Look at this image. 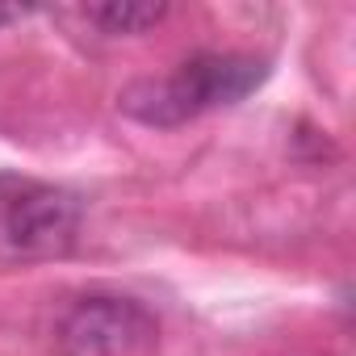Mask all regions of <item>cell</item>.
I'll use <instances>...</instances> for the list:
<instances>
[{"label":"cell","instance_id":"obj_1","mask_svg":"<svg viewBox=\"0 0 356 356\" xmlns=\"http://www.w3.org/2000/svg\"><path fill=\"white\" fill-rule=\"evenodd\" d=\"M268 80V63L243 51H202L189 55L172 76L134 80L118 92V109L143 126L172 130L197 122L214 109H231Z\"/></svg>","mask_w":356,"mask_h":356},{"label":"cell","instance_id":"obj_2","mask_svg":"<svg viewBox=\"0 0 356 356\" xmlns=\"http://www.w3.org/2000/svg\"><path fill=\"white\" fill-rule=\"evenodd\" d=\"M59 356H155L159 318L126 293H84L55 331Z\"/></svg>","mask_w":356,"mask_h":356},{"label":"cell","instance_id":"obj_3","mask_svg":"<svg viewBox=\"0 0 356 356\" xmlns=\"http://www.w3.org/2000/svg\"><path fill=\"white\" fill-rule=\"evenodd\" d=\"M84 206L76 193L55 185H22L0 218V239L17 260H55L67 256L80 239Z\"/></svg>","mask_w":356,"mask_h":356},{"label":"cell","instance_id":"obj_4","mask_svg":"<svg viewBox=\"0 0 356 356\" xmlns=\"http://www.w3.org/2000/svg\"><path fill=\"white\" fill-rule=\"evenodd\" d=\"M84 17L105 30V34H143L168 17V5H151V0H109V5L84 9Z\"/></svg>","mask_w":356,"mask_h":356}]
</instances>
